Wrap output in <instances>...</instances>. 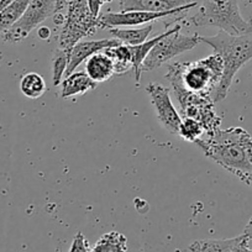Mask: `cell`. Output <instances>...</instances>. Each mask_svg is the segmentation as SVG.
Instances as JSON below:
<instances>
[{"mask_svg": "<svg viewBox=\"0 0 252 252\" xmlns=\"http://www.w3.org/2000/svg\"><path fill=\"white\" fill-rule=\"evenodd\" d=\"M199 41L210 46L224 63L221 79L212 94L214 103H218L227 96L240 68L252 60V35L235 36L220 30L215 36H199Z\"/></svg>", "mask_w": 252, "mask_h": 252, "instance_id": "cell-1", "label": "cell"}, {"mask_svg": "<svg viewBox=\"0 0 252 252\" xmlns=\"http://www.w3.org/2000/svg\"><path fill=\"white\" fill-rule=\"evenodd\" d=\"M246 132L242 127L219 129L214 134L204 135L195 144L202 149L208 158L213 159L215 163L237 177L242 173H252L244 146Z\"/></svg>", "mask_w": 252, "mask_h": 252, "instance_id": "cell-2", "label": "cell"}, {"mask_svg": "<svg viewBox=\"0 0 252 252\" xmlns=\"http://www.w3.org/2000/svg\"><path fill=\"white\" fill-rule=\"evenodd\" d=\"M224 72V63L218 53L197 62H174L168 66L166 79L176 81L187 91L212 96Z\"/></svg>", "mask_w": 252, "mask_h": 252, "instance_id": "cell-3", "label": "cell"}, {"mask_svg": "<svg viewBox=\"0 0 252 252\" xmlns=\"http://www.w3.org/2000/svg\"><path fill=\"white\" fill-rule=\"evenodd\" d=\"M188 21L197 28H218L230 35H252V20L242 18L239 0H203Z\"/></svg>", "mask_w": 252, "mask_h": 252, "instance_id": "cell-4", "label": "cell"}, {"mask_svg": "<svg viewBox=\"0 0 252 252\" xmlns=\"http://www.w3.org/2000/svg\"><path fill=\"white\" fill-rule=\"evenodd\" d=\"M66 8V19L58 32L57 42L58 48L69 51L84 37L95 32L99 20L92 14L88 0H67Z\"/></svg>", "mask_w": 252, "mask_h": 252, "instance_id": "cell-5", "label": "cell"}, {"mask_svg": "<svg viewBox=\"0 0 252 252\" xmlns=\"http://www.w3.org/2000/svg\"><path fill=\"white\" fill-rule=\"evenodd\" d=\"M171 82L174 96L181 105L183 118H190L202 124L205 135H212L220 129L221 118L217 114L215 103L210 95H202L184 89L178 82Z\"/></svg>", "mask_w": 252, "mask_h": 252, "instance_id": "cell-6", "label": "cell"}, {"mask_svg": "<svg viewBox=\"0 0 252 252\" xmlns=\"http://www.w3.org/2000/svg\"><path fill=\"white\" fill-rule=\"evenodd\" d=\"M182 24H176L167 30L166 36L152 47L141 66L142 72H151L171 61L176 56L190 51L200 42L199 35H183L181 33Z\"/></svg>", "mask_w": 252, "mask_h": 252, "instance_id": "cell-7", "label": "cell"}, {"mask_svg": "<svg viewBox=\"0 0 252 252\" xmlns=\"http://www.w3.org/2000/svg\"><path fill=\"white\" fill-rule=\"evenodd\" d=\"M57 13L56 0H31L21 18L3 32V40L8 43H19L25 40L32 30Z\"/></svg>", "mask_w": 252, "mask_h": 252, "instance_id": "cell-8", "label": "cell"}, {"mask_svg": "<svg viewBox=\"0 0 252 252\" xmlns=\"http://www.w3.org/2000/svg\"><path fill=\"white\" fill-rule=\"evenodd\" d=\"M198 3L193 1L192 4H188L182 8L174 9L171 11H164V13H151V11H120V13H105L99 15V29H113V28H136L144 24H151L159 19L168 18L173 15H182L183 13H188L189 10Z\"/></svg>", "mask_w": 252, "mask_h": 252, "instance_id": "cell-9", "label": "cell"}, {"mask_svg": "<svg viewBox=\"0 0 252 252\" xmlns=\"http://www.w3.org/2000/svg\"><path fill=\"white\" fill-rule=\"evenodd\" d=\"M146 92L161 125L169 134L178 135L182 118L172 103L169 89L161 84L150 83L146 87Z\"/></svg>", "mask_w": 252, "mask_h": 252, "instance_id": "cell-10", "label": "cell"}, {"mask_svg": "<svg viewBox=\"0 0 252 252\" xmlns=\"http://www.w3.org/2000/svg\"><path fill=\"white\" fill-rule=\"evenodd\" d=\"M120 41L116 38H104V40L96 41H84V42H78L69 50V63L67 67L66 76L73 73L82 64V62L88 60L94 53L100 52V51L106 50L109 47H114L116 45H120Z\"/></svg>", "mask_w": 252, "mask_h": 252, "instance_id": "cell-11", "label": "cell"}, {"mask_svg": "<svg viewBox=\"0 0 252 252\" xmlns=\"http://www.w3.org/2000/svg\"><path fill=\"white\" fill-rule=\"evenodd\" d=\"M246 235L231 239L198 240L189 246V252H252Z\"/></svg>", "mask_w": 252, "mask_h": 252, "instance_id": "cell-12", "label": "cell"}, {"mask_svg": "<svg viewBox=\"0 0 252 252\" xmlns=\"http://www.w3.org/2000/svg\"><path fill=\"white\" fill-rule=\"evenodd\" d=\"M193 0H120L121 11L164 13L192 4Z\"/></svg>", "mask_w": 252, "mask_h": 252, "instance_id": "cell-13", "label": "cell"}, {"mask_svg": "<svg viewBox=\"0 0 252 252\" xmlns=\"http://www.w3.org/2000/svg\"><path fill=\"white\" fill-rule=\"evenodd\" d=\"M86 71L92 81L96 84L109 81L115 74L113 61L104 51L94 53L87 60Z\"/></svg>", "mask_w": 252, "mask_h": 252, "instance_id": "cell-14", "label": "cell"}, {"mask_svg": "<svg viewBox=\"0 0 252 252\" xmlns=\"http://www.w3.org/2000/svg\"><path fill=\"white\" fill-rule=\"evenodd\" d=\"M61 84V96L63 99L76 98L96 88V83L92 81L87 72H73L66 76Z\"/></svg>", "mask_w": 252, "mask_h": 252, "instance_id": "cell-15", "label": "cell"}, {"mask_svg": "<svg viewBox=\"0 0 252 252\" xmlns=\"http://www.w3.org/2000/svg\"><path fill=\"white\" fill-rule=\"evenodd\" d=\"M152 30L154 26L149 24L144 28H113L109 29V33L124 45L135 46L145 42L151 35Z\"/></svg>", "mask_w": 252, "mask_h": 252, "instance_id": "cell-16", "label": "cell"}, {"mask_svg": "<svg viewBox=\"0 0 252 252\" xmlns=\"http://www.w3.org/2000/svg\"><path fill=\"white\" fill-rule=\"evenodd\" d=\"M104 52L111 58L114 64V72L118 76L125 74L132 69V53L131 47L127 45H116L104 50Z\"/></svg>", "mask_w": 252, "mask_h": 252, "instance_id": "cell-17", "label": "cell"}, {"mask_svg": "<svg viewBox=\"0 0 252 252\" xmlns=\"http://www.w3.org/2000/svg\"><path fill=\"white\" fill-rule=\"evenodd\" d=\"M167 31L159 33L156 37H154L150 41H145V42L140 43V45L130 46L131 47V53H132V71L135 72V81H136L137 86H140V79H141V66L144 63L145 58L147 57V55L150 53V51L152 50L155 45L158 42L159 40L166 36Z\"/></svg>", "mask_w": 252, "mask_h": 252, "instance_id": "cell-18", "label": "cell"}, {"mask_svg": "<svg viewBox=\"0 0 252 252\" xmlns=\"http://www.w3.org/2000/svg\"><path fill=\"white\" fill-rule=\"evenodd\" d=\"M30 1L31 0H14L0 10V32H5L21 18Z\"/></svg>", "mask_w": 252, "mask_h": 252, "instance_id": "cell-19", "label": "cell"}, {"mask_svg": "<svg viewBox=\"0 0 252 252\" xmlns=\"http://www.w3.org/2000/svg\"><path fill=\"white\" fill-rule=\"evenodd\" d=\"M47 86L41 74L36 72H29L20 79V91L26 98L38 99L45 94Z\"/></svg>", "mask_w": 252, "mask_h": 252, "instance_id": "cell-20", "label": "cell"}, {"mask_svg": "<svg viewBox=\"0 0 252 252\" xmlns=\"http://www.w3.org/2000/svg\"><path fill=\"white\" fill-rule=\"evenodd\" d=\"M127 239L118 231H111L103 235L91 252H126Z\"/></svg>", "mask_w": 252, "mask_h": 252, "instance_id": "cell-21", "label": "cell"}, {"mask_svg": "<svg viewBox=\"0 0 252 252\" xmlns=\"http://www.w3.org/2000/svg\"><path fill=\"white\" fill-rule=\"evenodd\" d=\"M69 63V51L57 48L52 57V84L55 87L60 86L66 76L67 67Z\"/></svg>", "mask_w": 252, "mask_h": 252, "instance_id": "cell-22", "label": "cell"}, {"mask_svg": "<svg viewBox=\"0 0 252 252\" xmlns=\"http://www.w3.org/2000/svg\"><path fill=\"white\" fill-rule=\"evenodd\" d=\"M179 136L189 142H197L205 135V130L202 124L190 118L182 119L181 126H179Z\"/></svg>", "mask_w": 252, "mask_h": 252, "instance_id": "cell-23", "label": "cell"}, {"mask_svg": "<svg viewBox=\"0 0 252 252\" xmlns=\"http://www.w3.org/2000/svg\"><path fill=\"white\" fill-rule=\"evenodd\" d=\"M92 247L89 241L82 232H77L72 241L71 249L68 252H91Z\"/></svg>", "mask_w": 252, "mask_h": 252, "instance_id": "cell-24", "label": "cell"}, {"mask_svg": "<svg viewBox=\"0 0 252 252\" xmlns=\"http://www.w3.org/2000/svg\"><path fill=\"white\" fill-rule=\"evenodd\" d=\"M244 146H245V151H246L247 159H249L252 168V136L249 134V132H246V135H245L244 137Z\"/></svg>", "mask_w": 252, "mask_h": 252, "instance_id": "cell-25", "label": "cell"}, {"mask_svg": "<svg viewBox=\"0 0 252 252\" xmlns=\"http://www.w3.org/2000/svg\"><path fill=\"white\" fill-rule=\"evenodd\" d=\"M103 4V0H88L89 9L95 18H99V15H100V9Z\"/></svg>", "mask_w": 252, "mask_h": 252, "instance_id": "cell-26", "label": "cell"}, {"mask_svg": "<svg viewBox=\"0 0 252 252\" xmlns=\"http://www.w3.org/2000/svg\"><path fill=\"white\" fill-rule=\"evenodd\" d=\"M37 36L41 38V40H48L51 36V30L47 26H41L37 30Z\"/></svg>", "mask_w": 252, "mask_h": 252, "instance_id": "cell-27", "label": "cell"}, {"mask_svg": "<svg viewBox=\"0 0 252 252\" xmlns=\"http://www.w3.org/2000/svg\"><path fill=\"white\" fill-rule=\"evenodd\" d=\"M237 178H239L240 181L245 182V183L249 184V186L252 187V173H242V174H239V176H237Z\"/></svg>", "mask_w": 252, "mask_h": 252, "instance_id": "cell-28", "label": "cell"}, {"mask_svg": "<svg viewBox=\"0 0 252 252\" xmlns=\"http://www.w3.org/2000/svg\"><path fill=\"white\" fill-rule=\"evenodd\" d=\"M244 235H246L250 240H252V218L250 219V221L247 222V225L244 229Z\"/></svg>", "mask_w": 252, "mask_h": 252, "instance_id": "cell-29", "label": "cell"}, {"mask_svg": "<svg viewBox=\"0 0 252 252\" xmlns=\"http://www.w3.org/2000/svg\"><path fill=\"white\" fill-rule=\"evenodd\" d=\"M67 0H56V8H57V13L58 11H62L63 9L66 8Z\"/></svg>", "mask_w": 252, "mask_h": 252, "instance_id": "cell-30", "label": "cell"}, {"mask_svg": "<svg viewBox=\"0 0 252 252\" xmlns=\"http://www.w3.org/2000/svg\"><path fill=\"white\" fill-rule=\"evenodd\" d=\"M11 1H14V0H0V10L3 8H5L6 5H9Z\"/></svg>", "mask_w": 252, "mask_h": 252, "instance_id": "cell-31", "label": "cell"}, {"mask_svg": "<svg viewBox=\"0 0 252 252\" xmlns=\"http://www.w3.org/2000/svg\"><path fill=\"white\" fill-rule=\"evenodd\" d=\"M113 0H103V3H111Z\"/></svg>", "mask_w": 252, "mask_h": 252, "instance_id": "cell-32", "label": "cell"}, {"mask_svg": "<svg viewBox=\"0 0 252 252\" xmlns=\"http://www.w3.org/2000/svg\"><path fill=\"white\" fill-rule=\"evenodd\" d=\"M245 1H250V3H252V0H245Z\"/></svg>", "mask_w": 252, "mask_h": 252, "instance_id": "cell-33", "label": "cell"}]
</instances>
